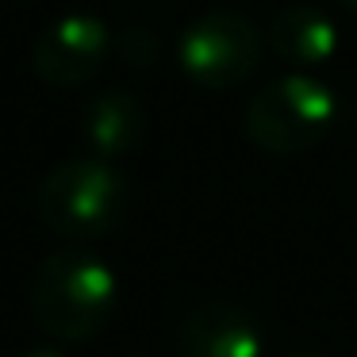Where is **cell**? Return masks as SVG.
Segmentation results:
<instances>
[{"label": "cell", "mask_w": 357, "mask_h": 357, "mask_svg": "<svg viewBox=\"0 0 357 357\" xmlns=\"http://www.w3.org/2000/svg\"><path fill=\"white\" fill-rule=\"evenodd\" d=\"M116 269L100 254L81 246H66L43 257L31 273V292H27L35 323L66 342H81L104 331L116 311Z\"/></svg>", "instance_id": "1"}, {"label": "cell", "mask_w": 357, "mask_h": 357, "mask_svg": "<svg viewBox=\"0 0 357 357\" xmlns=\"http://www.w3.org/2000/svg\"><path fill=\"white\" fill-rule=\"evenodd\" d=\"M127 208L131 181L116 162L93 154L58 162L39 185L43 223L66 238H104L127 219Z\"/></svg>", "instance_id": "2"}, {"label": "cell", "mask_w": 357, "mask_h": 357, "mask_svg": "<svg viewBox=\"0 0 357 357\" xmlns=\"http://www.w3.org/2000/svg\"><path fill=\"white\" fill-rule=\"evenodd\" d=\"M334 116H338V96L315 73H280V77L265 81L254 96H250L246 112H242V127H246L250 142L273 154H296L307 150L331 131Z\"/></svg>", "instance_id": "3"}, {"label": "cell", "mask_w": 357, "mask_h": 357, "mask_svg": "<svg viewBox=\"0 0 357 357\" xmlns=\"http://www.w3.org/2000/svg\"><path fill=\"white\" fill-rule=\"evenodd\" d=\"M177 62L196 85L231 89L261 62V31L246 12L208 8L185 24L177 39Z\"/></svg>", "instance_id": "4"}, {"label": "cell", "mask_w": 357, "mask_h": 357, "mask_svg": "<svg viewBox=\"0 0 357 357\" xmlns=\"http://www.w3.org/2000/svg\"><path fill=\"white\" fill-rule=\"evenodd\" d=\"M112 47V31L93 12H66L50 20L31 43V66L47 85H85L104 66Z\"/></svg>", "instance_id": "5"}, {"label": "cell", "mask_w": 357, "mask_h": 357, "mask_svg": "<svg viewBox=\"0 0 357 357\" xmlns=\"http://www.w3.org/2000/svg\"><path fill=\"white\" fill-rule=\"evenodd\" d=\"M181 354L185 357H261L265 331L250 307L231 300H208L181 319Z\"/></svg>", "instance_id": "6"}, {"label": "cell", "mask_w": 357, "mask_h": 357, "mask_svg": "<svg viewBox=\"0 0 357 357\" xmlns=\"http://www.w3.org/2000/svg\"><path fill=\"white\" fill-rule=\"evenodd\" d=\"M81 139L93 150V158L116 162L119 154L135 150L146 135V108L139 104V96L127 89H104L93 100H85L77 116Z\"/></svg>", "instance_id": "7"}, {"label": "cell", "mask_w": 357, "mask_h": 357, "mask_svg": "<svg viewBox=\"0 0 357 357\" xmlns=\"http://www.w3.org/2000/svg\"><path fill=\"white\" fill-rule=\"evenodd\" d=\"M338 43H342L338 24L315 4H288L269 20V47L277 50V58L292 62L303 73H311L326 58H334Z\"/></svg>", "instance_id": "8"}, {"label": "cell", "mask_w": 357, "mask_h": 357, "mask_svg": "<svg viewBox=\"0 0 357 357\" xmlns=\"http://www.w3.org/2000/svg\"><path fill=\"white\" fill-rule=\"evenodd\" d=\"M116 50L127 58L131 66H146L158 54V35L150 27H123L116 35Z\"/></svg>", "instance_id": "9"}, {"label": "cell", "mask_w": 357, "mask_h": 357, "mask_svg": "<svg viewBox=\"0 0 357 357\" xmlns=\"http://www.w3.org/2000/svg\"><path fill=\"white\" fill-rule=\"evenodd\" d=\"M20 357H66V354L58 346H47V342H43V346H27Z\"/></svg>", "instance_id": "10"}, {"label": "cell", "mask_w": 357, "mask_h": 357, "mask_svg": "<svg viewBox=\"0 0 357 357\" xmlns=\"http://www.w3.org/2000/svg\"><path fill=\"white\" fill-rule=\"evenodd\" d=\"M342 8H349V12H357V0H338Z\"/></svg>", "instance_id": "11"}, {"label": "cell", "mask_w": 357, "mask_h": 357, "mask_svg": "<svg viewBox=\"0 0 357 357\" xmlns=\"http://www.w3.org/2000/svg\"><path fill=\"white\" fill-rule=\"evenodd\" d=\"M284 357H323V354H284Z\"/></svg>", "instance_id": "12"}, {"label": "cell", "mask_w": 357, "mask_h": 357, "mask_svg": "<svg viewBox=\"0 0 357 357\" xmlns=\"http://www.w3.org/2000/svg\"><path fill=\"white\" fill-rule=\"evenodd\" d=\"M131 357H146V354H131Z\"/></svg>", "instance_id": "13"}]
</instances>
